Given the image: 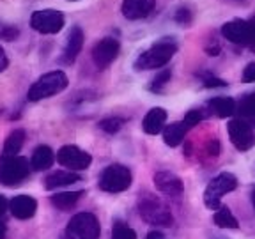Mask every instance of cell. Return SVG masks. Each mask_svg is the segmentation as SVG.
I'll list each match as a JSON object with an SVG mask.
<instances>
[{
    "instance_id": "6da1fadb",
    "label": "cell",
    "mask_w": 255,
    "mask_h": 239,
    "mask_svg": "<svg viewBox=\"0 0 255 239\" xmlns=\"http://www.w3.org/2000/svg\"><path fill=\"white\" fill-rule=\"evenodd\" d=\"M177 52V43L172 37H165L159 39L152 44L151 48H147L145 52H142L136 57L133 68L136 71H151V69H159L167 66L172 60V57Z\"/></svg>"
},
{
    "instance_id": "7a4b0ae2",
    "label": "cell",
    "mask_w": 255,
    "mask_h": 239,
    "mask_svg": "<svg viewBox=\"0 0 255 239\" xmlns=\"http://www.w3.org/2000/svg\"><path fill=\"white\" fill-rule=\"evenodd\" d=\"M69 80L66 76V73L62 71H50L46 75L39 76V78L32 84V87L27 92V100L36 103L41 100H48L55 94H60L64 89L68 87Z\"/></svg>"
},
{
    "instance_id": "3957f363",
    "label": "cell",
    "mask_w": 255,
    "mask_h": 239,
    "mask_svg": "<svg viewBox=\"0 0 255 239\" xmlns=\"http://www.w3.org/2000/svg\"><path fill=\"white\" fill-rule=\"evenodd\" d=\"M138 213L147 223L158 225V227H170L172 222H174L168 207L152 193H140Z\"/></svg>"
},
{
    "instance_id": "277c9868",
    "label": "cell",
    "mask_w": 255,
    "mask_h": 239,
    "mask_svg": "<svg viewBox=\"0 0 255 239\" xmlns=\"http://www.w3.org/2000/svg\"><path fill=\"white\" fill-rule=\"evenodd\" d=\"M30 163L23 156H2L0 159V184L18 186L30 174Z\"/></svg>"
},
{
    "instance_id": "5b68a950",
    "label": "cell",
    "mask_w": 255,
    "mask_h": 239,
    "mask_svg": "<svg viewBox=\"0 0 255 239\" xmlns=\"http://www.w3.org/2000/svg\"><path fill=\"white\" fill-rule=\"evenodd\" d=\"M100 222L92 213H78L69 220L66 227L68 239H100Z\"/></svg>"
},
{
    "instance_id": "8992f818",
    "label": "cell",
    "mask_w": 255,
    "mask_h": 239,
    "mask_svg": "<svg viewBox=\"0 0 255 239\" xmlns=\"http://www.w3.org/2000/svg\"><path fill=\"white\" fill-rule=\"evenodd\" d=\"M238 188V179L231 172H222L207 184L206 191H204V202L209 209H220V200L225 193H231Z\"/></svg>"
},
{
    "instance_id": "52a82bcc",
    "label": "cell",
    "mask_w": 255,
    "mask_h": 239,
    "mask_svg": "<svg viewBox=\"0 0 255 239\" xmlns=\"http://www.w3.org/2000/svg\"><path fill=\"white\" fill-rule=\"evenodd\" d=\"M129 186H131V172L124 165H110L105 168L100 177V188L107 193H121Z\"/></svg>"
},
{
    "instance_id": "ba28073f",
    "label": "cell",
    "mask_w": 255,
    "mask_h": 239,
    "mask_svg": "<svg viewBox=\"0 0 255 239\" xmlns=\"http://www.w3.org/2000/svg\"><path fill=\"white\" fill-rule=\"evenodd\" d=\"M64 23L66 18L57 9H41L30 16V27L39 34H57L62 30Z\"/></svg>"
},
{
    "instance_id": "9c48e42d",
    "label": "cell",
    "mask_w": 255,
    "mask_h": 239,
    "mask_svg": "<svg viewBox=\"0 0 255 239\" xmlns=\"http://www.w3.org/2000/svg\"><path fill=\"white\" fill-rule=\"evenodd\" d=\"M57 161L69 170H85L91 167L92 156L87 151H82L76 145H64L57 152Z\"/></svg>"
},
{
    "instance_id": "30bf717a",
    "label": "cell",
    "mask_w": 255,
    "mask_h": 239,
    "mask_svg": "<svg viewBox=\"0 0 255 239\" xmlns=\"http://www.w3.org/2000/svg\"><path fill=\"white\" fill-rule=\"evenodd\" d=\"M231 142L238 151H250L255 145V131L254 127L245 119H234L227 126Z\"/></svg>"
},
{
    "instance_id": "8fae6325",
    "label": "cell",
    "mask_w": 255,
    "mask_h": 239,
    "mask_svg": "<svg viewBox=\"0 0 255 239\" xmlns=\"http://www.w3.org/2000/svg\"><path fill=\"white\" fill-rule=\"evenodd\" d=\"M121 50V44L116 37H105V39L98 41L92 48V60H94L96 68L105 69L108 68L114 60L117 59Z\"/></svg>"
},
{
    "instance_id": "7c38bea8",
    "label": "cell",
    "mask_w": 255,
    "mask_h": 239,
    "mask_svg": "<svg viewBox=\"0 0 255 239\" xmlns=\"http://www.w3.org/2000/svg\"><path fill=\"white\" fill-rule=\"evenodd\" d=\"M222 34L227 41L239 46H250L252 28L248 20H231L222 27Z\"/></svg>"
},
{
    "instance_id": "4fadbf2b",
    "label": "cell",
    "mask_w": 255,
    "mask_h": 239,
    "mask_svg": "<svg viewBox=\"0 0 255 239\" xmlns=\"http://www.w3.org/2000/svg\"><path fill=\"white\" fill-rule=\"evenodd\" d=\"M154 184L163 195L167 197H181L183 195V181L177 177L175 174L172 172H167V170H161L158 174H154Z\"/></svg>"
},
{
    "instance_id": "5bb4252c",
    "label": "cell",
    "mask_w": 255,
    "mask_h": 239,
    "mask_svg": "<svg viewBox=\"0 0 255 239\" xmlns=\"http://www.w3.org/2000/svg\"><path fill=\"white\" fill-rule=\"evenodd\" d=\"M84 41H85V36H84V30L75 25L71 27L68 34V39H66V46H64V52H62V62L64 64H73L78 57V53L82 52V48H84Z\"/></svg>"
},
{
    "instance_id": "9a60e30c",
    "label": "cell",
    "mask_w": 255,
    "mask_h": 239,
    "mask_svg": "<svg viewBox=\"0 0 255 239\" xmlns=\"http://www.w3.org/2000/svg\"><path fill=\"white\" fill-rule=\"evenodd\" d=\"M156 0H123V16L126 20H142L147 18L151 14V11L154 9Z\"/></svg>"
},
{
    "instance_id": "2e32d148",
    "label": "cell",
    "mask_w": 255,
    "mask_h": 239,
    "mask_svg": "<svg viewBox=\"0 0 255 239\" xmlns=\"http://www.w3.org/2000/svg\"><path fill=\"white\" fill-rule=\"evenodd\" d=\"M9 207H11V213L14 218L28 220L36 215L37 202H36V199H32V197H28V195H18L11 200Z\"/></svg>"
},
{
    "instance_id": "e0dca14e",
    "label": "cell",
    "mask_w": 255,
    "mask_h": 239,
    "mask_svg": "<svg viewBox=\"0 0 255 239\" xmlns=\"http://www.w3.org/2000/svg\"><path fill=\"white\" fill-rule=\"evenodd\" d=\"M165 122H167V112L163 108H152V110L147 112V116L143 117L142 120V129L147 135H158L159 131L165 129Z\"/></svg>"
},
{
    "instance_id": "ac0fdd59",
    "label": "cell",
    "mask_w": 255,
    "mask_h": 239,
    "mask_svg": "<svg viewBox=\"0 0 255 239\" xmlns=\"http://www.w3.org/2000/svg\"><path fill=\"white\" fill-rule=\"evenodd\" d=\"M82 181V175L76 174L73 170H57L52 172L50 175H46L44 179V188L46 190H57V188L68 186L73 183H80Z\"/></svg>"
},
{
    "instance_id": "d6986e66",
    "label": "cell",
    "mask_w": 255,
    "mask_h": 239,
    "mask_svg": "<svg viewBox=\"0 0 255 239\" xmlns=\"http://www.w3.org/2000/svg\"><path fill=\"white\" fill-rule=\"evenodd\" d=\"M55 158H57L55 152L48 147V145H37V147L34 149V152H32V156H30L32 170H37V172L48 170V168L53 165Z\"/></svg>"
},
{
    "instance_id": "ffe728a7",
    "label": "cell",
    "mask_w": 255,
    "mask_h": 239,
    "mask_svg": "<svg viewBox=\"0 0 255 239\" xmlns=\"http://www.w3.org/2000/svg\"><path fill=\"white\" fill-rule=\"evenodd\" d=\"M207 107H209V110L215 114L216 117H222V119H225V117H231L236 114V101L232 100V98H225V96H218V98H213L209 103H207Z\"/></svg>"
},
{
    "instance_id": "44dd1931",
    "label": "cell",
    "mask_w": 255,
    "mask_h": 239,
    "mask_svg": "<svg viewBox=\"0 0 255 239\" xmlns=\"http://www.w3.org/2000/svg\"><path fill=\"white\" fill-rule=\"evenodd\" d=\"M190 131V127L181 120V122H174L163 129V140L168 147H177L184 140V135Z\"/></svg>"
},
{
    "instance_id": "7402d4cb",
    "label": "cell",
    "mask_w": 255,
    "mask_h": 239,
    "mask_svg": "<svg viewBox=\"0 0 255 239\" xmlns=\"http://www.w3.org/2000/svg\"><path fill=\"white\" fill-rule=\"evenodd\" d=\"M84 195V191H62V193H55L53 197H50L52 204L57 209H62V211H68L71 207H75V204L80 200V197Z\"/></svg>"
},
{
    "instance_id": "603a6c76",
    "label": "cell",
    "mask_w": 255,
    "mask_h": 239,
    "mask_svg": "<svg viewBox=\"0 0 255 239\" xmlns=\"http://www.w3.org/2000/svg\"><path fill=\"white\" fill-rule=\"evenodd\" d=\"M23 142H25L23 129H14V131H11L7 138H5L2 156H18V152L23 147Z\"/></svg>"
},
{
    "instance_id": "cb8c5ba5",
    "label": "cell",
    "mask_w": 255,
    "mask_h": 239,
    "mask_svg": "<svg viewBox=\"0 0 255 239\" xmlns=\"http://www.w3.org/2000/svg\"><path fill=\"white\" fill-rule=\"evenodd\" d=\"M236 112L239 114V119H254L255 120V92H250L239 101Z\"/></svg>"
},
{
    "instance_id": "d4e9b609",
    "label": "cell",
    "mask_w": 255,
    "mask_h": 239,
    "mask_svg": "<svg viewBox=\"0 0 255 239\" xmlns=\"http://www.w3.org/2000/svg\"><path fill=\"white\" fill-rule=\"evenodd\" d=\"M215 223L218 225L220 229H238L239 227V223L238 220H236V216L231 213V209L229 207H220L218 211L215 213Z\"/></svg>"
},
{
    "instance_id": "484cf974",
    "label": "cell",
    "mask_w": 255,
    "mask_h": 239,
    "mask_svg": "<svg viewBox=\"0 0 255 239\" xmlns=\"http://www.w3.org/2000/svg\"><path fill=\"white\" fill-rule=\"evenodd\" d=\"M170 78H172V71L170 69H161L159 73H156V76L152 78L151 82V91L152 92H161L168 84H170Z\"/></svg>"
},
{
    "instance_id": "4316f807",
    "label": "cell",
    "mask_w": 255,
    "mask_h": 239,
    "mask_svg": "<svg viewBox=\"0 0 255 239\" xmlns=\"http://www.w3.org/2000/svg\"><path fill=\"white\" fill-rule=\"evenodd\" d=\"M112 239H136V232L128 227L126 223L116 222V225L112 229Z\"/></svg>"
},
{
    "instance_id": "83f0119b",
    "label": "cell",
    "mask_w": 255,
    "mask_h": 239,
    "mask_svg": "<svg viewBox=\"0 0 255 239\" xmlns=\"http://www.w3.org/2000/svg\"><path fill=\"white\" fill-rule=\"evenodd\" d=\"M124 122H126V120L121 119V117H107V119L100 120V129H103L105 133L114 135V133L121 131V127L124 126Z\"/></svg>"
},
{
    "instance_id": "f1b7e54d",
    "label": "cell",
    "mask_w": 255,
    "mask_h": 239,
    "mask_svg": "<svg viewBox=\"0 0 255 239\" xmlns=\"http://www.w3.org/2000/svg\"><path fill=\"white\" fill-rule=\"evenodd\" d=\"M200 120H202V112H200V110H191V112H188L186 116H184L183 122L191 129V127H195Z\"/></svg>"
},
{
    "instance_id": "f546056e",
    "label": "cell",
    "mask_w": 255,
    "mask_h": 239,
    "mask_svg": "<svg viewBox=\"0 0 255 239\" xmlns=\"http://www.w3.org/2000/svg\"><path fill=\"white\" fill-rule=\"evenodd\" d=\"M174 20L181 25H188L191 21V11L188 7H179L177 11H175Z\"/></svg>"
},
{
    "instance_id": "4dcf8cb0",
    "label": "cell",
    "mask_w": 255,
    "mask_h": 239,
    "mask_svg": "<svg viewBox=\"0 0 255 239\" xmlns=\"http://www.w3.org/2000/svg\"><path fill=\"white\" fill-rule=\"evenodd\" d=\"M225 85H227L225 80L215 78V76H209V78L204 80V87L206 89H218V87H225Z\"/></svg>"
},
{
    "instance_id": "1f68e13d",
    "label": "cell",
    "mask_w": 255,
    "mask_h": 239,
    "mask_svg": "<svg viewBox=\"0 0 255 239\" xmlns=\"http://www.w3.org/2000/svg\"><path fill=\"white\" fill-rule=\"evenodd\" d=\"M243 82H247V84L255 82V62L247 64V68L243 69Z\"/></svg>"
},
{
    "instance_id": "d6a6232c",
    "label": "cell",
    "mask_w": 255,
    "mask_h": 239,
    "mask_svg": "<svg viewBox=\"0 0 255 239\" xmlns=\"http://www.w3.org/2000/svg\"><path fill=\"white\" fill-rule=\"evenodd\" d=\"M16 36H18V28H14V27H5L4 34H2V37L7 41H12Z\"/></svg>"
},
{
    "instance_id": "836d02e7",
    "label": "cell",
    "mask_w": 255,
    "mask_h": 239,
    "mask_svg": "<svg viewBox=\"0 0 255 239\" xmlns=\"http://www.w3.org/2000/svg\"><path fill=\"white\" fill-rule=\"evenodd\" d=\"M207 152L211 156H218V152H220V143H218V140H211L209 142V145H207Z\"/></svg>"
},
{
    "instance_id": "e575fe53",
    "label": "cell",
    "mask_w": 255,
    "mask_h": 239,
    "mask_svg": "<svg viewBox=\"0 0 255 239\" xmlns=\"http://www.w3.org/2000/svg\"><path fill=\"white\" fill-rule=\"evenodd\" d=\"M206 52L209 53L211 57H216L220 53V44L216 43L215 39H213V44H207V46H206Z\"/></svg>"
},
{
    "instance_id": "d590c367",
    "label": "cell",
    "mask_w": 255,
    "mask_h": 239,
    "mask_svg": "<svg viewBox=\"0 0 255 239\" xmlns=\"http://www.w3.org/2000/svg\"><path fill=\"white\" fill-rule=\"evenodd\" d=\"M248 21H250V28H252V39H250V46L248 48H250L252 52H255V16L250 18Z\"/></svg>"
},
{
    "instance_id": "8d00e7d4",
    "label": "cell",
    "mask_w": 255,
    "mask_h": 239,
    "mask_svg": "<svg viewBox=\"0 0 255 239\" xmlns=\"http://www.w3.org/2000/svg\"><path fill=\"white\" fill-rule=\"evenodd\" d=\"M7 64H9L7 55H5L4 48L0 46V73H2V71H5V68H7Z\"/></svg>"
},
{
    "instance_id": "74e56055",
    "label": "cell",
    "mask_w": 255,
    "mask_h": 239,
    "mask_svg": "<svg viewBox=\"0 0 255 239\" xmlns=\"http://www.w3.org/2000/svg\"><path fill=\"white\" fill-rule=\"evenodd\" d=\"M7 206H9V204H7V200H5V197L0 195V216L7 211Z\"/></svg>"
},
{
    "instance_id": "f35d334b",
    "label": "cell",
    "mask_w": 255,
    "mask_h": 239,
    "mask_svg": "<svg viewBox=\"0 0 255 239\" xmlns=\"http://www.w3.org/2000/svg\"><path fill=\"white\" fill-rule=\"evenodd\" d=\"M147 239H163V236H161V232L152 231V232H149V234H147Z\"/></svg>"
},
{
    "instance_id": "ab89813d",
    "label": "cell",
    "mask_w": 255,
    "mask_h": 239,
    "mask_svg": "<svg viewBox=\"0 0 255 239\" xmlns=\"http://www.w3.org/2000/svg\"><path fill=\"white\" fill-rule=\"evenodd\" d=\"M0 239H5V225L0 223Z\"/></svg>"
},
{
    "instance_id": "60d3db41",
    "label": "cell",
    "mask_w": 255,
    "mask_h": 239,
    "mask_svg": "<svg viewBox=\"0 0 255 239\" xmlns=\"http://www.w3.org/2000/svg\"><path fill=\"white\" fill-rule=\"evenodd\" d=\"M252 200H254V206H255V191H254V197H252Z\"/></svg>"
}]
</instances>
